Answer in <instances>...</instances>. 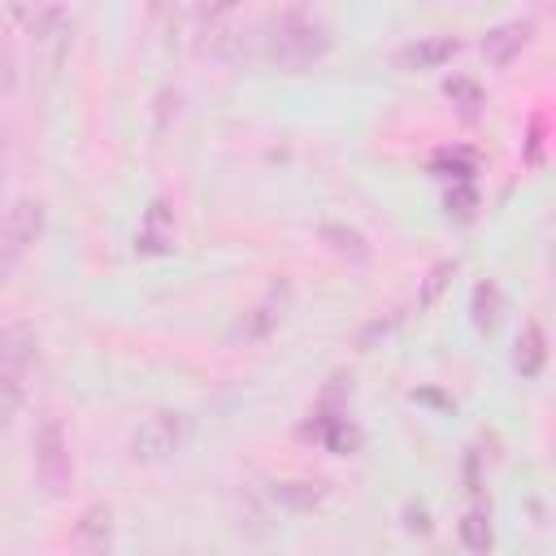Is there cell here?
<instances>
[{
  "mask_svg": "<svg viewBox=\"0 0 556 556\" xmlns=\"http://www.w3.org/2000/svg\"><path fill=\"white\" fill-rule=\"evenodd\" d=\"M330 48H334L330 22L313 9H304V4L278 9L265 26V56H269V65L287 70V74L313 70Z\"/></svg>",
  "mask_w": 556,
  "mask_h": 556,
  "instance_id": "cell-1",
  "label": "cell"
},
{
  "mask_svg": "<svg viewBox=\"0 0 556 556\" xmlns=\"http://www.w3.org/2000/svg\"><path fill=\"white\" fill-rule=\"evenodd\" d=\"M39 235H43V204L30 195H17L0 213V282H9L22 269V261L39 243Z\"/></svg>",
  "mask_w": 556,
  "mask_h": 556,
  "instance_id": "cell-2",
  "label": "cell"
},
{
  "mask_svg": "<svg viewBox=\"0 0 556 556\" xmlns=\"http://www.w3.org/2000/svg\"><path fill=\"white\" fill-rule=\"evenodd\" d=\"M30 460H35V482L43 486V495H65L70 482H74V456H70V439H65V426L56 417H48L35 439H30Z\"/></svg>",
  "mask_w": 556,
  "mask_h": 556,
  "instance_id": "cell-3",
  "label": "cell"
},
{
  "mask_svg": "<svg viewBox=\"0 0 556 556\" xmlns=\"http://www.w3.org/2000/svg\"><path fill=\"white\" fill-rule=\"evenodd\" d=\"M187 430H191V421H187L182 413L161 408V413H152V417L130 434V456L143 460V465H161V460H169V456L187 443Z\"/></svg>",
  "mask_w": 556,
  "mask_h": 556,
  "instance_id": "cell-4",
  "label": "cell"
},
{
  "mask_svg": "<svg viewBox=\"0 0 556 556\" xmlns=\"http://www.w3.org/2000/svg\"><path fill=\"white\" fill-rule=\"evenodd\" d=\"M287 308H291V282L287 278H278V282H269L265 287V295L235 321V330H230V339L235 343H265L278 326H282V317H287Z\"/></svg>",
  "mask_w": 556,
  "mask_h": 556,
  "instance_id": "cell-5",
  "label": "cell"
},
{
  "mask_svg": "<svg viewBox=\"0 0 556 556\" xmlns=\"http://www.w3.org/2000/svg\"><path fill=\"white\" fill-rule=\"evenodd\" d=\"M26 26H30V39L39 52H48V61L56 65L70 48V30H74V13L61 9V4H43V9H13Z\"/></svg>",
  "mask_w": 556,
  "mask_h": 556,
  "instance_id": "cell-6",
  "label": "cell"
},
{
  "mask_svg": "<svg viewBox=\"0 0 556 556\" xmlns=\"http://www.w3.org/2000/svg\"><path fill=\"white\" fill-rule=\"evenodd\" d=\"M456 52H460V43L452 35H417V39H408V43L395 48V65L400 70H439Z\"/></svg>",
  "mask_w": 556,
  "mask_h": 556,
  "instance_id": "cell-7",
  "label": "cell"
},
{
  "mask_svg": "<svg viewBox=\"0 0 556 556\" xmlns=\"http://www.w3.org/2000/svg\"><path fill=\"white\" fill-rule=\"evenodd\" d=\"M135 252L143 256H165L174 252V208L165 200H152L143 222H139V235H135Z\"/></svg>",
  "mask_w": 556,
  "mask_h": 556,
  "instance_id": "cell-8",
  "label": "cell"
},
{
  "mask_svg": "<svg viewBox=\"0 0 556 556\" xmlns=\"http://www.w3.org/2000/svg\"><path fill=\"white\" fill-rule=\"evenodd\" d=\"M526 43H530V17H513V22H500V26H491L482 35V56L504 70V65H513V56Z\"/></svg>",
  "mask_w": 556,
  "mask_h": 556,
  "instance_id": "cell-9",
  "label": "cell"
},
{
  "mask_svg": "<svg viewBox=\"0 0 556 556\" xmlns=\"http://www.w3.org/2000/svg\"><path fill=\"white\" fill-rule=\"evenodd\" d=\"M543 365H547V334H543L539 321H526L521 334L513 339V374H521V378H539Z\"/></svg>",
  "mask_w": 556,
  "mask_h": 556,
  "instance_id": "cell-10",
  "label": "cell"
},
{
  "mask_svg": "<svg viewBox=\"0 0 556 556\" xmlns=\"http://www.w3.org/2000/svg\"><path fill=\"white\" fill-rule=\"evenodd\" d=\"M317 239H321L334 256H343L348 265H365L369 252H374L369 239H365L356 226H348V222H321V226H317Z\"/></svg>",
  "mask_w": 556,
  "mask_h": 556,
  "instance_id": "cell-11",
  "label": "cell"
},
{
  "mask_svg": "<svg viewBox=\"0 0 556 556\" xmlns=\"http://www.w3.org/2000/svg\"><path fill=\"white\" fill-rule=\"evenodd\" d=\"M269 500L291 508V513H313L321 500H326V486L321 482H304V478H287V482H274L269 486Z\"/></svg>",
  "mask_w": 556,
  "mask_h": 556,
  "instance_id": "cell-12",
  "label": "cell"
},
{
  "mask_svg": "<svg viewBox=\"0 0 556 556\" xmlns=\"http://www.w3.org/2000/svg\"><path fill=\"white\" fill-rule=\"evenodd\" d=\"M239 534H248V539H269L274 534V521H269V508H265V500L252 491V486H239Z\"/></svg>",
  "mask_w": 556,
  "mask_h": 556,
  "instance_id": "cell-13",
  "label": "cell"
},
{
  "mask_svg": "<svg viewBox=\"0 0 556 556\" xmlns=\"http://www.w3.org/2000/svg\"><path fill=\"white\" fill-rule=\"evenodd\" d=\"M500 313H504V291H500L491 278L478 282L473 295H469V317H473V326H478V330H495V326H500Z\"/></svg>",
  "mask_w": 556,
  "mask_h": 556,
  "instance_id": "cell-14",
  "label": "cell"
},
{
  "mask_svg": "<svg viewBox=\"0 0 556 556\" xmlns=\"http://www.w3.org/2000/svg\"><path fill=\"white\" fill-rule=\"evenodd\" d=\"M456 534H460L465 552H473V556H486V552H491V543H495V530H491V513H486V508H469V513L460 517Z\"/></svg>",
  "mask_w": 556,
  "mask_h": 556,
  "instance_id": "cell-15",
  "label": "cell"
},
{
  "mask_svg": "<svg viewBox=\"0 0 556 556\" xmlns=\"http://www.w3.org/2000/svg\"><path fill=\"white\" fill-rule=\"evenodd\" d=\"M22 395H26V374H17V369H9L0 361V426H9L17 417Z\"/></svg>",
  "mask_w": 556,
  "mask_h": 556,
  "instance_id": "cell-16",
  "label": "cell"
},
{
  "mask_svg": "<svg viewBox=\"0 0 556 556\" xmlns=\"http://www.w3.org/2000/svg\"><path fill=\"white\" fill-rule=\"evenodd\" d=\"M443 96L460 109V117H478V113H482V87H478L473 78H465V74L447 78V83H443Z\"/></svg>",
  "mask_w": 556,
  "mask_h": 556,
  "instance_id": "cell-17",
  "label": "cell"
},
{
  "mask_svg": "<svg viewBox=\"0 0 556 556\" xmlns=\"http://www.w3.org/2000/svg\"><path fill=\"white\" fill-rule=\"evenodd\" d=\"M78 539H87L96 552L109 543V508H104V504H91V508L78 517Z\"/></svg>",
  "mask_w": 556,
  "mask_h": 556,
  "instance_id": "cell-18",
  "label": "cell"
},
{
  "mask_svg": "<svg viewBox=\"0 0 556 556\" xmlns=\"http://www.w3.org/2000/svg\"><path fill=\"white\" fill-rule=\"evenodd\" d=\"M434 169L443 174V178H456V182H469L473 178V152H452V148H443L439 156H434Z\"/></svg>",
  "mask_w": 556,
  "mask_h": 556,
  "instance_id": "cell-19",
  "label": "cell"
},
{
  "mask_svg": "<svg viewBox=\"0 0 556 556\" xmlns=\"http://www.w3.org/2000/svg\"><path fill=\"white\" fill-rule=\"evenodd\" d=\"M456 274V261H439L430 274H426V287H421V295H417V308H430L434 300H439V291H443V282Z\"/></svg>",
  "mask_w": 556,
  "mask_h": 556,
  "instance_id": "cell-20",
  "label": "cell"
},
{
  "mask_svg": "<svg viewBox=\"0 0 556 556\" xmlns=\"http://www.w3.org/2000/svg\"><path fill=\"white\" fill-rule=\"evenodd\" d=\"M473 208H478V191H473L469 182H452V191H447V213L460 217V222H469Z\"/></svg>",
  "mask_w": 556,
  "mask_h": 556,
  "instance_id": "cell-21",
  "label": "cell"
},
{
  "mask_svg": "<svg viewBox=\"0 0 556 556\" xmlns=\"http://www.w3.org/2000/svg\"><path fill=\"white\" fill-rule=\"evenodd\" d=\"M13 83H17V61H13V48H9L4 35H0V96H9Z\"/></svg>",
  "mask_w": 556,
  "mask_h": 556,
  "instance_id": "cell-22",
  "label": "cell"
}]
</instances>
